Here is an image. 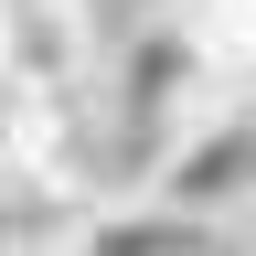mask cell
Returning <instances> with one entry per match:
<instances>
[{"label":"cell","instance_id":"obj_4","mask_svg":"<svg viewBox=\"0 0 256 256\" xmlns=\"http://www.w3.org/2000/svg\"><path fill=\"white\" fill-rule=\"evenodd\" d=\"M214 235L224 224H203V214H182L171 192H96V203L64 224V256H214Z\"/></svg>","mask_w":256,"mask_h":256},{"label":"cell","instance_id":"obj_1","mask_svg":"<svg viewBox=\"0 0 256 256\" xmlns=\"http://www.w3.org/2000/svg\"><path fill=\"white\" fill-rule=\"evenodd\" d=\"M214 96H224V75L203 64V43H192V32H182V22L150 0L139 43H128V54L107 64V118H118V139H139V150L160 160V150H171L192 118L214 107Z\"/></svg>","mask_w":256,"mask_h":256},{"label":"cell","instance_id":"obj_3","mask_svg":"<svg viewBox=\"0 0 256 256\" xmlns=\"http://www.w3.org/2000/svg\"><path fill=\"white\" fill-rule=\"evenodd\" d=\"M0 75L32 96H86L96 75V11L86 0H0Z\"/></svg>","mask_w":256,"mask_h":256},{"label":"cell","instance_id":"obj_2","mask_svg":"<svg viewBox=\"0 0 256 256\" xmlns=\"http://www.w3.org/2000/svg\"><path fill=\"white\" fill-rule=\"evenodd\" d=\"M150 192H171V203H182V214H203V224L256 214V96L224 86L214 107H203L171 150L150 160Z\"/></svg>","mask_w":256,"mask_h":256},{"label":"cell","instance_id":"obj_6","mask_svg":"<svg viewBox=\"0 0 256 256\" xmlns=\"http://www.w3.org/2000/svg\"><path fill=\"white\" fill-rule=\"evenodd\" d=\"M246 256H256V246H246Z\"/></svg>","mask_w":256,"mask_h":256},{"label":"cell","instance_id":"obj_5","mask_svg":"<svg viewBox=\"0 0 256 256\" xmlns=\"http://www.w3.org/2000/svg\"><path fill=\"white\" fill-rule=\"evenodd\" d=\"M192 43H203V64L224 86H256V0H160Z\"/></svg>","mask_w":256,"mask_h":256}]
</instances>
